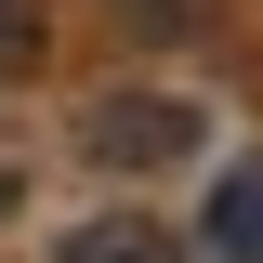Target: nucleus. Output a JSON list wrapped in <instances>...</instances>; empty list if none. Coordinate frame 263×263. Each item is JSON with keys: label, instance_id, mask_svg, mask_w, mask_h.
Listing matches in <instances>:
<instances>
[{"label": "nucleus", "instance_id": "3", "mask_svg": "<svg viewBox=\"0 0 263 263\" xmlns=\"http://www.w3.org/2000/svg\"><path fill=\"white\" fill-rule=\"evenodd\" d=\"M211 250H224V263H263V158H237L224 184H211Z\"/></svg>", "mask_w": 263, "mask_h": 263}, {"label": "nucleus", "instance_id": "4", "mask_svg": "<svg viewBox=\"0 0 263 263\" xmlns=\"http://www.w3.org/2000/svg\"><path fill=\"white\" fill-rule=\"evenodd\" d=\"M0 66H40V0H0Z\"/></svg>", "mask_w": 263, "mask_h": 263}, {"label": "nucleus", "instance_id": "2", "mask_svg": "<svg viewBox=\"0 0 263 263\" xmlns=\"http://www.w3.org/2000/svg\"><path fill=\"white\" fill-rule=\"evenodd\" d=\"M53 263H184V237H171V224H145V211H105V224H79Z\"/></svg>", "mask_w": 263, "mask_h": 263}, {"label": "nucleus", "instance_id": "5", "mask_svg": "<svg viewBox=\"0 0 263 263\" xmlns=\"http://www.w3.org/2000/svg\"><path fill=\"white\" fill-rule=\"evenodd\" d=\"M184 13H197V0H119V27H145V40H171Z\"/></svg>", "mask_w": 263, "mask_h": 263}, {"label": "nucleus", "instance_id": "1", "mask_svg": "<svg viewBox=\"0 0 263 263\" xmlns=\"http://www.w3.org/2000/svg\"><path fill=\"white\" fill-rule=\"evenodd\" d=\"M79 158L92 171H171V158H197V105L184 92H92Z\"/></svg>", "mask_w": 263, "mask_h": 263}]
</instances>
